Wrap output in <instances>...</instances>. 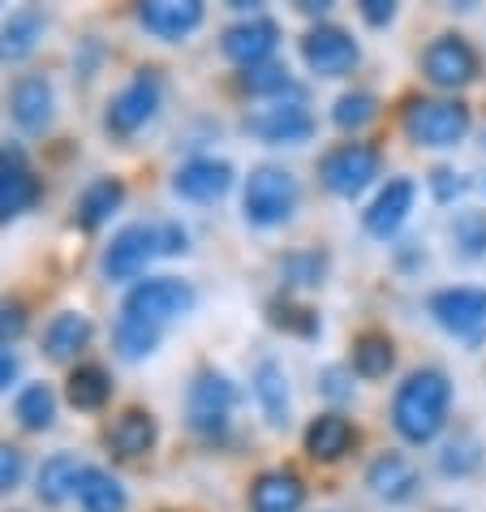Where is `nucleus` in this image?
I'll return each instance as SVG.
<instances>
[{
  "label": "nucleus",
  "mask_w": 486,
  "mask_h": 512,
  "mask_svg": "<svg viewBox=\"0 0 486 512\" xmlns=\"http://www.w3.org/2000/svg\"><path fill=\"white\" fill-rule=\"evenodd\" d=\"M448 409H452V379L439 366H422L409 371L405 383L392 396V426L405 444H431L439 431L448 426Z\"/></svg>",
  "instance_id": "f257e3e1"
},
{
  "label": "nucleus",
  "mask_w": 486,
  "mask_h": 512,
  "mask_svg": "<svg viewBox=\"0 0 486 512\" xmlns=\"http://www.w3.org/2000/svg\"><path fill=\"white\" fill-rule=\"evenodd\" d=\"M297 203H302V190H297V177L289 168L276 164H259L246 177V194H241V211H246L250 224L259 229H276V224H289Z\"/></svg>",
  "instance_id": "f03ea898"
},
{
  "label": "nucleus",
  "mask_w": 486,
  "mask_h": 512,
  "mask_svg": "<svg viewBox=\"0 0 486 512\" xmlns=\"http://www.w3.org/2000/svg\"><path fill=\"white\" fill-rule=\"evenodd\" d=\"M469 125H474V117L461 99H409L405 108V134L418 147H456V142H465Z\"/></svg>",
  "instance_id": "7ed1b4c3"
},
{
  "label": "nucleus",
  "mask_w": 486,
  "mask_h": 512,
  "mask_svg": "<svg viewBox=\"0 0 486 512\" xmlns=\"http://www.w3.org/2000/svg\"><path fill=\"white\" fill-rule=\"evenodd\" d=\"M160 104H164V78H160V69H138V74L108 99V112H104L108 134L134 138L138 130H147V125L155 121Z\"/></svg>",
  "instance_id": "20e7f679"
},
{
  "label": "nucleus",
  "mask_w": 486,
  "mask_h": 512,
  "mask_svg": "<svg viewBox=\"0 0 486 512\" xmlns=\"http://www.w3.org/2000/svg\"><path fill=\"white\" fill-rule=\"evenodd\" d=\"M190 310H194V289L185 280H177V276L138 280L134 289L125 293V302H121V315L142 319L151 327H164V323H173L181 315H190Z\"/></svg>",
  "instance_id": "39448f33"
},
{
  "label": "nucleus",
  "mask_w": 486,
  "mask_h": 512,
  "mask_svg": "<svg viewBox=\"0 0 486 512\" xmlns=\"http://www.w3.org/2000/svg\"><path fill=\"white\" fill-rule=\"evenodd\" d=\"M237 405V383L228 379L216 366H203L190 383V396H185V414H190V426L203 439H220L228 431V414Z\"/></svg>",
  "instance_id": "423d86ee"
},
{
  "label": "nucleus",
  "mask_w": 486,
  "mask_h": 512,
  "mask_svg": "<svg viewBox=\"0 0 486 512\" xmlns=\"http://www.w3.org/2000/svg\"><path fill=\"white\" fill-rule=\"evenodd\" d=\"M379 147H370V142H340L319 160V181L336 198H357L362 190L375 186L379 177Z\"/></svg>",
  "instance_id": "0eeeda50"
},
{
  "label": "nucleus",
  "mask_w": 486,
  "mask_h": 512,
  "mask_svg": "<svg viewBox=\"0 0 486 512\" xmlns=\"http://www.w3.org/2000/svg\"><path fill=\"white\" fill-rule=\"evenodd\" d=\"M431 319L443 327V332L469 340V345H478L486 336V289H474V284H452V289H439L431 293Z\"/></svg>",
  "instance_id": "6e6552de"
},
{
  "label": "nucleus",
  "mask_w": 486,
  "mask_h": 512,
  "mask_svg": "<svg viewBox=\"0 0 486 512\" xmlns=\"http://www.w3.org/2000/svg\"><path fill=\"white\" fill-rule=\"evenodd\" d=\"M478 52L465 35H435L422 52V78L439 91H456V87H469L478 78Z\"/></svg>",
  "instance_id": "1a4fd4ad"
},
{
  "label": "nucleus",
  "mask_w": 486,
  "mask_h": 512,
  "mask_svg": "<svg viewBox=\"0 0 486 512\" xmlns=\"http://www.w3.org/2000/svg\"><path fill=\"white\" fill-rule=\"evenodd\" d=\"M160 250V224H125L104 246V259H99V272L108 280H134L147 272V263L155 259Z\"/></svg>",
  "instance_id": "9d476101"
},
{
  "label": "nucleus",
  "mask_w": 486,
  "mask_h": 512,
  "mask_svg": "<svg viewBox=\"0 0 486 512\" xmlns=\"http://www.w3.org/2000/svg\"><path fill=\"white\" fill-rule=\"evenodd\" d=\"M302 61L310 65V74H319V78H345L349 69L362 61V48H357V39L345 26L319 22L302 35Z\"/></svg>",
  "instance_id": "9b49d317"
},
{
  "label": "nucleus",
  "mask_w": 486,
  "mask_h": 512,
  "mask_svg": "<svg viewBox=\"0 0 486 512\" xmlns=\"http://www.w3.org/2000/svg\"><path fill=\"white\" fill-rule=\"evenodd\" d=\"M246 130L254 138L271 142V147H297V142H310L314 138V117L306 108V95H289V99H276L271 108L254 112L246 121Z\"/></svg>",
  "instance_id": "f8f14e48"
},
{
  "label": "nucleus",
  "mask_w": 486,
  "mask_h": 512,
  "mask_svg": "<svg viewBox=\"0 0 486 512\" xmlns=\"http://www.w3.org/2000/svg\"><path fill=\"white\" fill-rule=\"evenodd\" d=\"M220 48L228 61H237L241 69H259V65H271V56L280 48V26L271 18H246L237 26H228Z\"/></svg>",
  "instance_id": "ddd939ff"
},
{
  "label": "nucleus",
  "mask_w": 486,
  "mask_h": 512,
  "mask_svg": "<svg viewBox=\"0 0 486 512\" xmlns=\"http://www.w3.org/2000/svg\"><path fill=\"white\" fill-rule=\"evenodd\" d=\"M233 190V164L216 160V155H194L173 173V194L190 198V203H216Z\"/></svg>",
  "instance_id": "4468645a"
},
{
  "label": "nucleus",
  "mask_w": 486,
  "mask_h": 512,
  "mask_svg": "<svg viewBox=\"0 0 486 512\" xmlns=\"http://www.w3.org/2000/svg\"><path fill=\"white\" fill-rule=\"evenodd\" d=\"M56 112V91L44 74H22L9 91V117L22 134H44Z\"/></svg>",
  "instance_id": "2eb2a0df"
},
{
  "label": "nucleus",
  "mask_w": 486,
  "mask_h": 512,
  "mask_svg": "<svg viewBox=\"0 0 486 512\" xmlns=\"http://www.w3.org/2000/svg\"><path fill=\"white\" fill-rule=\"evenodd\" d=\"M39 203V177L18 147H0V224Z\"/></svg>",
  "instance_id": "dca6fc26"
},
{
  "label": "nucleus",
  "mask_w": 486,
  "mask_h": 512,
  "mask_svg": "<svg viewBox=\"0 0 486 512\" xmlns=\"http://www.w3.org/2000/svg\"><path fill=\"white\" fill-rule=\"evenodd\" d=\"M413 198H418V186H413L409 177H392L388 186L375 194V203L366 207V216H362L366 233H370V237H379V241L396 237V233H400V224H405V220H409V211H413Z\"/></svg>",
  "instance_id": "f3484780"
},
{
  "label": "nucleus",
  "mask_w": 486,
  "mask_h": 512,
  "mask_svg": "<svg viewBox=\"0 0 486 512\" xmlns=\"http://www.w3.org/2000/svg\"><path fill=\"white\" fill-rule=\"evenodd\" d=\"M203 13V0H147V5H138V22L155 39L173 44V39H185L203 26Z\"/></svg>",
  "instance_id": "a211bd4d"
},
{
  "label": "nucleus",
  "mask_w": 486,
  "mask_h": 512,
  "mask_svg": "<svg viewBox=\"0 0 486 512\" xmlns=\"http://www.w3.org/2000/svg\"><path fill=\"white\" fill-rule=\"evenodd\" d=\"M366 487L388 504H405L418 495V469H413L409 457H400V452H379L366 465Z\"/></svg>",
  "instance_id": "6ab92c4d"
},
{
  "label": "nucleus",
  "mask_w": 486,
  "mask_h": 512,
  "mask_svg": "<svg viewBox=\"0 0 486 512\" xmlns=\"http://www.w3.org/2000/svg\"><path fill=\"white\" fill-rule=\"evenodd\" d=\"M306 482L293 469H267L250 487V512H302Z\"/></svg>",
  "instance_id": "aec40b11"
},
{
  "label": "nucleus",
  "mask_w": 486,
  "mask_h": 512,
  "mask_svg": "<svg viewBox=\"0 0 486 512\" xmlns=\"http://www.w3.org/2000/svg\"><path fill=\"white\" fill-rule=\"evenodd\" d=\"M160 439V426H155L151 409H121L117 422L108 426V448L117 457H147Z\"/></svg>",
  "instance_id": "412c9836"
},
{
  "label": "nucleus",
  "mask_w": 486,
  "mask_h": 512,
  "mask_svg": "<svg viewBox=\"0 0 486 512\" xmlns=\"http://www.w3.org/2000/svg\"><path fill=\"white\" fill-rule=\"evenodd\" d=\"M121 203H125V186H121L117 177H99V181H91V186L78 194V203H74L78 229H87V233L104 229V224L121 211Z\"/></svg>",
  "instance_id": "4be33fe9"
},
{
  "label": "nucleus",
  "mask_w": 486,
  "mask_h": 512,
  "mask_svg": "<svg viewBox=\"0 0 486 512\" xmlns=\"http://www.w3.org/2000/svg\"><path fill=\"white\" fill-rule=\"evenodd\" d=\"M306 452L314 461H340L345 452L357 444V431L345 414H319L310 426H306Z\"/></svg>",
  "instance_id": "5701e85b"
},
{
  "label": "nucleus",
  "mask_w": 486,
  "mask_h": 512,
  "mask_svg": "<svg viewBox=\"0 0 486 512\" xmlns=\"http://www.w3.org/2000/svg\"><path fill=\"white\" fill-rule=\"evenodd\" d=\"M250 388H254V401H259L263 418L271 426H289V379H284V366L263 358L250 375Z\"/></svg>",
  "instance_id": "b1692460"
},
{
  "label": "nucleus",
  "mask_w": 486,
  "mask_h": 512,
  "mask_svg": "<svg viewBox=\"0 0 486 512\" xmlns=\"http://www.w3.org/2000/svg\"><path fill=\"white\" fill-rule=\"evenodd\" d=\"M44 9L26 5V9H13L5 26H0V61H22V56H31L35 44L44 39Z\"/></svg>",
  "instance_id": "393cba45"
},
{
  "label": "nucleus",
  "mask_w": 486,
  "mask_h": 512,
  "mask_svg": "<svg viewBox=\"0 0 486 512\" xmlns=\"http://www.w3.org/2000/svg\"><path fill=\"white\" fill-rule=\"evenodd\" d=\"M91 336H95V327L82 310H61V315L44 327V353L52 362H69L78 349L91 345Z\"/></svg>",
  "instance_id": "a878e982"
},
{
  "label": "nucleus",
  "mask_w": 486,
  "mask_h": 512,
  "mask_svg": "<svg viewBox=\"0 0 486 512\" xmlns=\"http://www.w3.org/2000/svg\"><path fill=\"white\" fill-rule=\"evenodd\" d=\"M82 469H87V465H78L74 452H56V457H48L44 465H39V474H35V495H39L44 504H65L69 495H78Z\"/></svg>",
  "instance_id": "bb28decb"
},
{
  "label": "nucleus",
  "mask_w": 486,
  "mask_h": 512,
  "mask_svg": "<svg viewBox=\"0 0 486 512\" xmlns=\"http://www.w3.org/2000/svg\"><path fill=\"white\" fill-rule=\"evenodd\" d=\"M78 504L82 512H125V487L117 474H108V469L99 465H87L78 478Z\"/></svg>",
  "instance_id": "cd10ccee"
},
{
  "label": "nucleus",
  "mask_w": 486,
  "mask_h": 512,
  "mask_svg": "<svg viewBox=\"0 0 486 512\" xmlns=\"http://www.w3.org/2000/svg\"><path fill=\"white\" fill-rule=\"evenodd\" d=\"M327 267H332V259H327V250H319V246L289 250L280 259V284L284 289H319L327 280Z\"/></svg>",
  "instance_id": "c85d7f7f"
},
{
  "label": "nucleus",
  "mask_w": 486,
  "mask_h": 512,
  "mask_svg": "<svg viewBox=\"0 0 486 512\" xmlns=\"http://www.w3.org/2000/svg\"><path fill=\"white\" fill-rule=\"evenodd\" d=\"M353 375H362V379H388L392 375V366H396V345H392V336H383V332H362L353 340Z\"/></svg>",
  "instance_id": "c756f323"
},
{
  "label": "nucleus",
  "mask_w": 486,
  "mask_h": 512,
  "mask_svg": "<svg viewBox=\"0 0 486 512\" xmlns=\"http://www.w3.org/2000/svg\"><path fill=\"white\" fill-rule=\"evenodd\" d=\"M65 396H69V405L74 409H104L108 405V396H112V375L104 371V366H95V362H87V366H74L69 371V383H65Z\"/></svg>",
  "instance_id": "7c9ffc66"
},
{
  "label": "nucleus",
  "mask_w": 486,
  "mask_h": 512,
  "mask_svg": "<svg viewBox=\"0 0 486 512\" xmlns=\"http://www.w3.org/2000/svg\"><path fill=\"white\" fill-rule=\"evenodd\" d=\"M13 418H18L26 431H48L52 418H56V392L48 383H26L13 401Z\"/></svg>",
  "instance_id": "2f4dec72"
},
{
  "label": "nucleus",
  "mask_w": 486,
  "mask_h": 512,
  "mask_svg": "<svg viewBox=\"0 0 486 512\" xmlns=\"http://www.w3.org/2000/svg\"><path fill=\"white\" fill-rule=\"evenodd\" d=\"M241 91L246 95H259V99H271V104H276V99H284V95H306L302 87H297V82L289 78V69L284 65H259V69H241Z\"/></svg>",
  "instance_id": "473e14b6"
},
{
  "label": "nucleus",
  "mask_w": 486,
  "mask_h": 512,
  "mask_svg": "<svg viewBox=\"0 0 486 512\" xmlns=\"http://www.w3.org/2000/svg\"><path fill=\"white\" fill-rule=\"evenodd\" d=\"M112 345H117V353L125 362H142L147 353H155V345H160V327L121 315L117 327H112Z\"/></svg>",
  "instance_id": "72a5a7b5"
},
{
  "label": "nucleus",
  "mask_w": 486,
  "mask_h": 512,
  "mask_svg": "<svg viewBox=\"0 0 486 512\" xmlns=\"http://www.w3.org/2000/svg\"><path fill=\"white\" fill-rule=\"evenodd\" d=\"M452 246L461 259H486V211H461L452 220Z\"/></svg>",
  "instance_id": "f704fd0d"
},
{
  "label": "nucleus",
  "mask_w": 486,
  "mask_h": 512,
  "mask_svg": "<svg viewBox=\"0 0 486 512\" xmlns=\"http://www.w3.org/2000/svg\"><path fill=\"white\" fill-rule=\"evenodd\" d=\"M478 465H482V444L474 435H456L439 452V474H448V478H465V474H474Z\"/></svg>",
  "instance_id": "c9c22d12"
},
{
  "label": "nucleus",
  "mask_w": 486,
  "mask_h": 512,
  "mask_svg": "<svg viewBox=\"0 0 486 512\" xmlns=\"http://www.w3.org/2000/svg\"><path fill=\"white\" fill-rule=\"evenodd\" d=\"M375 112H379V99L370 91H345L332 108V121L340 130H362V125L375 121Z\"/></svg>",
  "instance_id": "e433bc0d"
},
{
  "label": "nucleus",
  "mask_w": 486,
  "mask_h": 512,
  "mask_svg": "<svg viewBox=\"0 0 486 512\" xmlns=\"http://www.w3.org/2000/svg\"><path fill=\"white\" fill-rule=\"evenodd\" d=\"M267 315L276 327H284V332H297V336H319V315L306 306H293V302H271Z\"/></svg>",
  "instance_id": "4c0bfd02"
},
{
  "label": "nucleus",
  "mask_w": 486,
  "mask_h": 512,
  "mask_svg": "<svg viewBox=\"0 0 486 512\" xmlns=\"http://www.w3.org/2000/svg\"><path fill=\"white\" fill-rule=\"evenodd\" d=\"M26 478V452L18 444H0V495L18 491Z\"/></svg>",
  "instance_id": "58836bf2"
},
{
  "label": "nucleus",
  "mask_w": 486,
  "mask_h": 512,
  "mask_svg": "<svg viewBox=\"0 0 486 512\" xmlns=\"http://www.w3.org/2000/svg\"><path fill=\"white\" fill-rule=\"evenodd\" d=\"M319 392L327 401H349L353 396V366H323L319 371Z\"/></svg>",
  "instance_id": "ea45409f"
},
{
  "label": "nucleus",
  "mask_w": 486,
  "mask_h": 512,
  "mask_svg": "<svg viewBox=\"0 0 486 512\" xmlns=\"http://www.w3.org/2000/svg\"><path fill=\"white\" fill-rule=\"evenodd\" d=\"M22 332H26V306L22 302H0V349H9Z\"/></svg>",
  "instance_id": "a19ab883"
},
{
  "label": "nucleus",
  "mask_w": 486,
  "mask_h": 512,
  "mask_svg": "<svg viewBox=\"0 0 486 512\" xmlns=\"http://www.w3.org/2000/svg\"><path fill=\"white\" fill-rule=\"evenodd\" d=\"M465 186H469V181L461 173H452V168H435V173H431V194L439 198V203H452L456 194H465Z\"/></svg>",
  "instance_id": "79ce46f5"
},
{
  "label": "nucleus",
  "mask_w": 486,
  "mask_h": 512,
  "mask_svg": "<svg viewBox=\"0 0 486 512\" xmlns=\"http://www.w3.org/2000/svg\"><path fill=\"white\" fill-rule=\"evenodd\" d=\"M160 250L164 254H185L190 250V233H185L177 220H160Z\"/></svg>",
  "instance_id": "37998d69"
},
{
  "label": "nucleus",
  "mask_w": 486,
  "mask_h": 512,
  "mask_svg": "<svg viewBox=\"0 0 486 512\" xmlns=\"http://www.w3.org/2000/svg\"><path fill=\"white\" fill-rule=\"evenodd\" d=\"M357 9H362V18H366L370 26H388V22L396 18V5H392V0H362Z\"/></svg>",
  "instance_id": "c03bdc74"
},
{
  "label": "nucleus",
  "mask_w": 486,
  "mask_h": 512,
  "mask_svg": "<svg viewBox=\"0 0 486 512\" xmlns=\"http://www.w3.org/2000/svg\"><path fill=\"white\" fill-rule=\"evenodd\" d=\"M13 379H18V358H13V349H0V392H5Z\"/></svg>",
  "instance_id": "a18cd8bd"
},
{
  "label": "nucleus",
  "mask_w": 486,
  "mask_h": 512,
  "mask_svg": "<svg viewBox=\"0 0 486 512\" xmlns=\"http://www.w3.org/2000/svg\"><path fill=\"white\" fill-rule=\"evenodd\" d=\"M297 9H302L306 18H323V13L332 9V5H327V0H302V5H297Z\"/></svg>",
  "instance_id": "49530a36"
}]
</instances>
